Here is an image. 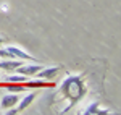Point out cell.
<instances>
[{
  "label": "cell",
  "mask_w": 121,
  "mask_h": 115,
  "mask_svg": "<svg viewBox=\"0 0 121 115\" xmlns=\"http://www.w3.org/2000/svg\"><path fill=\"white\" fill-rule=\"evenodd\" d=\"M60 91H61V94H65V97L69 101V106H68V109L69 107H73L82 97L84 94V83L82 79H81V76H76V75H71V76H68L61 83V86H60Z\"/></svg>",
  "instance_id": "6da1fadb"
},
{
  "label": "cell",
  "mask_w": 121,
  "mask_h": 115,
  "mask_svg": "<svg viewBox=\"0 0 121 115\" xmlns=\"http://www.w3.org/2000/svg\"><path fill=\"white\" fill-rule=\"evenodd\" d=\"M7 50V54H8V58H16V60H34L32 55H29L26 50H23V49L19 47H15V46H8V47L5 49Z\"/></svg>",
  "instance_id": "7a4b0ae2"
},
{
  "label": "cell",
  "mask_w": 121,
  "mask_h": 115,
  "mask_svg": "<svg viewBox=\"0 0 121 115\" xmlns=\"http://www.w3.org/2000/svg\"><path fill=\"white\" fill-rule=\"evenodd\" d=\"M60 70H61V67H42V70L36 73V76L50 81V79H53V78L60 73Z\"/></svg>",
  "instance_id": "3957f363"
},
{
  "label": "cell",
  "mask_w": 121,
  "mask_h": 115,
  "mask_svg": "<svg viewBox=\"0 0 121 115\" xmlns=\"http://www.w3.org/2000/svg\"><path fill=\"white\" fill-rule=\"evenodd\" d=\"M44 65H39V63H32V65H21L18 67L15 71H18L21 75H24V76H36V73L42 70Z\"/></svg>",
  "instance_id": "277c9868"
},
{
  "label": "cell",
  "mask_w": 121,
  "mask_h": 115,
  "mask_svg": "<svg viewBox=\"0 0 121 115\" xmlns=\"http://www.w3.org/2000/svg\"><path fill=\"white\" fill-rule=\"evenodd\" d=\"M19 101V96L16 92H11V94H5V96L2 97V101H0V109H3V110H7L10 107H15L18 104Z\"/></svg>",
  "instance_id": "5b68a950"
},
{
  "label": "cell",
  "mask_w": 121,
  "mask_h": 115,
  "mask_svg": "<svg viewBox=\"0 0 121 115\" xmlns=\"http://www.w3.org/2000/svg\"><path fill=\"white\" fill-rule=\"evenodd\" d=\"M21 65H23V60H16V58H5V60L0 62V68H2L3 71H7V73L15 71V70L18 67H21Z\"/></svg>",
  "instance_id": "8992f818"
},
{
  "label": "cell",
  "mask_w": 121,
  "mask_h": 115,
  "mask_svg": "<svg viewBox=\"0 0 121 115\" xmlns=\"http://www.w3.org/2000/svg\"><path fill=\"white\" fill-rule=\"evenodd\" d=\"M24 86L28 87H45V86H53V83H50V81H45V79H42V78H36V79H32V81H24Z\"/></svg>",
  "instance_id": "52a82bcc"
},
{
  "label": "cell",
  "mask_w": 121,
  "mask_h": 115,
  "mask_svg": "<svg viewBox=\"0 0 121 115\" xmlns=\"http://www.w3.org/2000/svg\"><path fill=\"white\" fill-rule=\"evenodd\" d=\"M34 99H36V94H28L26 97H23L21 101H18V107H16V110H18V112H23L24 109H28V107L34 102Z\"/></svg>",
  "instance_id": "ba28073f"
},
{
  "label": "cell",
  "mask_w": 121,
  "mask_h": 115,
  "mask_svg": "<svg viewBox=\"0 0 121 115\" xmlns=\"http://www.w3.org/2000/svg\"><path fill=\"white\" fill-rule=\"evenodd\" d=\"M8 91L10 92H23L24 91V83H8Z\"/></svg>",
  "instance_id": "9c48e42d"
},
{
  "label": "cell",
  "mask_w": 121,
  "mask_h": 115,
  "mask_svg": "<svg viewBox=\"0 0 121 115\" xmlns=\"http://www.w3.org/2000/svg\"><path fill=\"white\" fill-rule=\"evenodd\" d=\"M26 79H28V76H24V75H21V73H18V75H10V76L7 78L8 83H24Z\"/></svg>",
  "instance_id": "30bf717a"
},
{
  "label": "cell",
  "mask_w": 121,
  "mask_h": 115,
  "mask_svg": "<svg viewBox=\"0 0 121 115\" xmlns=\"http://www.w3.org/2000/svg\"><path fill=\"white\" fill-rule=\"evenodd\" d=\"M84 114L86 115H89V114H102V110L99 109V104H97V102H94V104H91V106L84 110Z\"/></svg>",
  "instance_id": "8fae6325"
},
{
  "label": "cell",
  "mask_w": 121,
  "mask_h": 115,
  "mask_svg": "<svg viewBox=\"0 0 121 115\" xmlns=\"http://www.w3.org/2000/svg\"><path fill=\"white\" fill-rule=\"evenodd\" d=\"M16 114H19L16 109H11V107H10V109H7V115H16Z\"/></svg>",
  "instance_id": "7c38bea8"
},
{
  "label": "cell",
  "mask_w": 121,
  "mask_h": 115,
  "mask_svg": "<svg viewBox=\"0 0 121 115\" xmlns=\"http://www.w3.org/2000/svg\"><path fill=\"white\" fill-rule=\"evenodd\" d=\"M2 44H3V37H0V46H2Z\"/></svg>",
  "instance_id": "4fadbf2b"
}]
</instances>
